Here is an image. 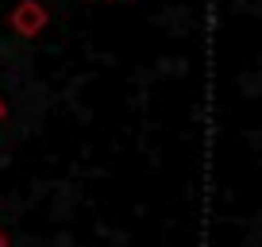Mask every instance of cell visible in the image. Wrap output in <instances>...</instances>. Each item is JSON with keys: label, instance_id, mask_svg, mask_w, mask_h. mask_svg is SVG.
I'll return each instance as SVG.
<instances>
[{"label": "cell", "instance_id": "1", "mask_svg": "<svg viewBox=\"0 0 262 247\" xmlns=\"http://www.w3.org/2000/svg\"><path fill=\"white\" fill-rule=\"evenodd\" d=\"M47 24H50V16H47V8H42L39 0H19L16 8H12V16H8V27L19 35V39H35V35H42Z\"/></svg>", "mask_w": 262, "mask_h": 247}, {"label": "cell", "instance_id": "2", "mask_svg": "<svg viewBox=\"0 0 262 247\" xmlns=\"http://www.w3.org/2000/svg\"><path fill=\"white\" fill-rule=\"evenodd\" d=\"M4 116H8V105H4V97H0V123H4Z\"/></svg>", "mask_w": 262, "mask_h": 247}, {"label": "cell", "instance_id": "3", "mask_svg": "<svg viewBox=\"0 0 262 247\" xmlns=\"http://www.w3.org/2000/svg\"><path fill=\"white\" fill-rule=\"evenodd\" d=\"M0 247H8V239H4V232H0Z\"/></svg>", "mask_w": 262, "mask_h": 247}]
</instances>
